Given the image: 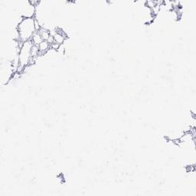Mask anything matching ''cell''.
<instances>
[{
  "mask_svg": "<svg viewBox=\"0 0 196 196\" xmlns=\"http://www.w3.org/2000/svg\"><path fill=\"white\" fill-rule=\"evenodd\" d=\"M38 54H39V48H38V46L33 44L32 47V49H31V57L38 58Z\"/></svg>",
  "mask_w": 196,
  "mask_h": 196,
  "instance_id": "8992f818",
  "label": "cell"
},
{
  "mask_svg": "<svg viewBox=\"0 0 196 196\" xmlns=\"http://www.w3.org/2000/svg\"><path fill=\"white\" fill-rule=\"evenodd\" d=\"M31 41L32 42L33 44H34V45H38H38H39V44H41V43H42L44 40L42 39V36H41V34H40L39 32H36L34 34H33V36H32Z\"/></svg>",
  "mask_w": 196,
  "mask_h": 196,
  "instance_id": "277c9868",
  "label": "cell"
},
{
  "mask_svg": "<svg viewBox=\"0 0 196 196\" xmlns=\"http://www.w3.org/2000/svg\"><path fill=\"white\" fill-rule=\"evenodd\" d=\"M157 4H158V2H157V1H155V0H148V1L146 2V5L147 7L149 8L150 9H151L152 8H154L156 5H157Z\"/></svg>",
  "mask_w": 196,
  "mask_h": 196,
  "instance_id": "52a82bcc",
  "label": "cell"
},
{
  "mask_svg": "<svg viewBox=\"0 0 196 196\" xmlns=\"http://www.w3.org/2000/svg\"><path fill=\"white\" fill-rule=\"evenodd\" d=\"M34 28H35L36 32H39L40 29L42 28V26H41V24H39V22H38V21L37 20V19H35V18H34Z\"/></svg>",
  "mask_w": 196,
  "mask_h": 196,
  "instance_id": "9c48e42d",
  "label": "cell"
},
{
  "mask_svg": "<svg viewBox=\"0 0 196 196\" xmlns=\"http://www.w3.org/2000/svg\"><path fill=\"white\" fill-rule=\"evenodd\" d=\"M60 47H61V45L56 43V42H53L52 44H50V49H52V50H54V51L58 50L60 48Z\"/></svg>",
  "mask_w": 196,
  "mask_h": 196,
  "instance_id": "ba28073f",
  "label": "cell"
},
{
  "mask_svg": "<svg viewBox=\"0 0 196 196\" xmlns=\"http://www.w3.org/2000/svg\"><path fill=\"white\" fill-rule=\"evenodd\" d=\"M38 48H39V54L38 56H42L48 52L50 50V44L47 41H43L41 44L38 45Z\"/></svg>",
  "mask_w": 196,
  "mask_h": 196,
  "instance_id": "3957f363",
  "label": "cell"
},
{
  "mask_svg": "<svg viewBox=\"0 0 196 196\" xmlns=\"http://www.w3.org/2000/svg\"><path fill=\"white\" fill-rule=\"evenodd\" d=\"M40 33V34H41V36H42V39L44 40V41H47V40L48 39V38L50 37V35H51V33H50V32H49L48 30L45 29L44 28L42 27V28L40 29V31L38 32Z\"/></svg>",
  "mask_w": 196,
  "mask_h": 196,
  "instance_id": "5b68a950",
  "label": "cell"
},
{
  "mask_svg": "<svg viewBox=\"0 0 196 196\" xmlns=\"http://www.w3.org/2000/svg\"><path fill=\"white\" fill-rule=\"evenodd\" d=\"M34 18H22L17 27L18 38L22 42L31 41L33 34L36 32L34 28Z\"/></svg>",
  "mask_w": 196,
  "mask_h": 196,
  "instance_id": "6da1fadb",
  "label": "cell"
},
{
  "mask_svg": "<svg viewBox=\"0 0 196 196\" xmlns=\"http://www.w3.org/2000/svg\"><path fill=\"white\" fill-rule=\"evenodd\" d=\"M32 45L33 43L32 41H28L24 42L22 48L20 49L18 56H19V63L21 66L24 68L28 66L29 60L31 58V49Z\"/></svg>",
  "mask_w": 196,
  "mask_h": 196,
  "instance_id": "7a4b0ae2",
  "label": "cell"
}]
</instances>
